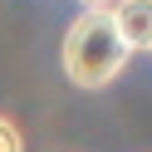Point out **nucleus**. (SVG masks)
Wrapping results in <instances>:
<instances>
[{
    "label": "nucleus",
    "instance_id": "nucleus-3",
    "mask_svg": "<svg viewBox=\"0 0 152 152\" xmlns=\"http://www.w3.org/2000/svg\"><path fill=\"white\" fill-rule=\"evenodd\" d=\"M0 152H25V132L15 128V118L0 113Z\"/></svg>",
    "mask_w": 152,
    "mask_h": 152
},
{
    "label": "nucleus",
    "instance_id": "nucleus-1",
    "mask_svg": "<svg viewBox=\"0 0 152 152\" xmlns=\"http://www.w3.org/2000/svg\"><path fill=\"white\" fill-rule=\"evenodd\" d=\"M132 49L123 44L118 25H113L108 5H93L83 10L79 20L64 30V44H59V69L69 83L79 88H108L123 69H128Z\"/></svg>",
    "mask_w": 152,
    "mask_h": 152
},
{
    "label": "nucleus",
    "instance_id": "nucleus-4",
    "mask_svg": "<svg viewBox=\"0 0 152 152\" xmlns=\"http://www.w3.org/2000/svg\"><path fill=\"white\" fill-rule=\"evenodd\" d=\"M79 5H83V10H93V5H113V0H79Z\"/></svg>",
    "mask_w": 152,
    "mask_h": 152
},
{
    "label": "nucleus",
    "instance_id": "nucleus-2",
    "mask_svg": "<svg viewBox=\"0 0 152 152\" xmlns=\"http://www.w3.org/2000/svg\"><path fill=\"white\" fill-rule=\"evenodd\" d=\"M108 15L128 49H152V0H113Z\"/></svg>",
    "mask_w": 152,
    "mask_h": 152
}]
</instances>
